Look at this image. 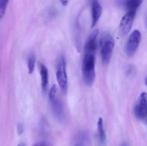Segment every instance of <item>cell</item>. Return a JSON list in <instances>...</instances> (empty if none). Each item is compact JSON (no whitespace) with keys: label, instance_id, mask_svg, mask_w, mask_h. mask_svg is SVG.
<instances>
[{"label":"cell","instance_id":"obj_1","mask_svg":"<svg viewBox=\"0 0 147 146\" xmlns=\"http://www.w3.org/2000/svg\"><path fill=\"white\" fill-rule=\"evenodd\" d=\"M95 58L96 55L84 53L82 63V75L84 83L88 86H91L95 81Z\"/></svg>","mask_w":147,"mask_h":146},{"label":"cell","instance_id":"obj_2","mask_svg":"<svg viewBox=\"0 0 147 146\" xmlns=\"http://www.w3.org/2000/svg\"><path fill=\"white\" fill-rule=\"evenodd\" d=\"M102 61L105 64L109 63L115 46V41L111 34L108 32L102 33L100 40Z\"/></svg>","mask_w":147,"mask_h":146},{"label":"cell","instance_id":"obj_3","mask_svg":"<svg viewBox=\"0 0 147 146\" xmlns=\"http://www.w3.org/2000/svg\"><path fill=\"white\" fill-rule=\"evenodd\" d=\"M49 98L53 116L59 121H62L64 116L63 107L58 94L57 89L56 85H53L49 93Z\"/></svg>","mask_w":147,"mask_h":146},{"label":"cell","instance_id":"obj_4","mask_svg":"<svg viewBox=\"0 0 147 146\" xmlns=\"http://www.w3.org/2000/svg\"><path fill=\"white\" fill-rule=\"evenodd\" d=\"M56 76L61 92L66 95L68 92V78L66 73V59L63 55L60 56L57 61Z\"/></svg>","mask_w":147,"mask_h":146},{"label":"cell","instance_id":"obj_5","mask_svg":"<svg viewBox=\"0 0 147 146\" xmlns=\"http://www.w3.org/2000/svg\"><path fill=\"white\" fill-rule=\"evenodd\" d=\"M134 113L139 121L147 124V93L140 94L134 109Z\"/></svg>","mask_w":147,"mask_h":146},{"label":"cell","instance_id":"obj_6","mask_svg":"<svg viewBox=\"0 0 147 146\" xmlns=\"http://www.w3.org/2000/svg\"><path fill=\"white\" fill-rule=\"evenodd\" d=\"M141 33L136 30L129 36L126 47V52L129 57H133L136 53L141 40Z\"/></svg>","mask_w":147,"mask_h":146},{"label":"cell","instance_id":"obj_7","mask_svg":"<svg viewBox=\"0 0 147 146\" xmlns=\"http://www.w3.org/2000/svg\"><path fill=\"white\" fill-rule=\"evenodd\" d=\"M136 11H128L123 17L120 24V33L121 35H127L132 28L136 15Z\"/></svg>","mask_w":147,"mask_h":146},{"label":"cell","instance_id":"obj_8","mask_svg":"<svg viewBox=\"0 0 147 146\" xmlns=\"http://www.w3.org/2000/svg\"><path fill=\"white\" fill-rule=\"evenodd\" d=\"M98 33V29H96L90 34L85 44L84 53L96 55L97 47V37Z\"/></svg>","mask_w":147,"mask_h":146},{"label":"cell","instance_id":"obj_9","mask_svg":"<svg viewBox=\"0 0 147 146\" xmlns=\"http://www.w3.org/2000/svg\"><path fill=\"white\" fill-rule=\"evenodd\" d=\"M92 27H94L99 20L102 13V7L97 0H92L91 4Z\"/></svg>","mask_w":147,"mask_h":146},{"label":"cell","instance_id":"obj_10","mask_svg":"<svg viewBox=\"0 0 147 146\" xmlns=\"http://www.w3.org/2000/svg\"><path fill=\"white\" fill-rule=\"evenodd\" d=\"M40 75L41 76V87L44 93H46L48 85L49 74L47 67L43 63L40 64Z\"/></svg>","mask_w":147,"mask_h":146},{"label":"cell","instance_id":"obj_11","mask_svg":"<svg viewBox=\"0 0 147 146\" xmlns=\"http://www.w3.org/2000/svg\"><path fill=\"white\" fill-rule=\"evenodd\" d=\"M89 141V136L86 132L84 131L79 132L75 136L74 142L75 145L84 146L87 144Z\"/></svg>","mask_w":147,"mask_h":146},{"label":"cell","instance_id":"obj_12","mask_svg":"<svg viewBox=\"0 0 147 146\" xmlns=\"http://www.w3.org/2000/svg\"><path fill=\"white\" fill-rule=\"evenodd\" d=\"M97 128L99 142L101 145H105L106 141V135L104 129L103 122L102 117H100L98 119L97 123Z\"/></svg>","mask_w":147,"mask_h":146},{"label":"cell","instance_id":"obj_13","mask_svg":"<svg viewBox=\"0 0 147 146\" xmlns=\"http://www.w3.org/2000/svg\"><path fill=\"white\" fill-rule=\"evenodd\" d=\"M143 0H125L124 6L128 11H136Z\"/></svg>","mask_w":147,"mask_h":146},{"label":"cell","instance_id":"obj_14","mask_svg":"<svg viewBox=\"0 0 147 146\" xmlns=\"http://www.w3.org/2000/svg\"><path fill=\"white\" fill-rule=\"evenodd\" d=\"M40 132L43 135H47L50 132V127L48 123L45 118H42L40 122Z\"/></svg>","mask_w":147,"mask_h":146},{"label":"cell","instance_id":"obj_15","mask_svg":"<svg viewBox=\"0 0 147 146\" xmlns=\"http://www.w3.org/2000/svg\"><path fill=\"white\" fill-rule=\"evenodd\" d=\"M36 58L34 55H31L29 57L28 61V73H32L34 71L35 67Z\"/></svg>","mask_w":147,"mask_h":146},{"label":"cell","instance_id":"obj_16","mask_svg":"<svg viewBox=\"0 0 147 146\" xmlns=\"http://www.w3.org/2000/svg\"><path fill=\"white\" fill-rule=\"evenodd\" d=\"M9 0H0V20L5 14L7 6Z\"/></svg>","mask_w":147,"mask_h":146},{"label":"cell","instance_id":"obj_17","mask_svg":"<svg viewBox=\"0 0 147 146\" xmlns=\"http://www.w3.org/2000/svg\"><path fill=\"white\" fill-rule=\"evenodd\" d=\"M35 146H49L50 145V144L45 141H40L39 142H37L36 144L34 145Z\"/></svg>","mask_w":147,"mask_h":146},{"label":"cell","instance_id":"obj_18","mask_svg":"<svg viewBox=\"0 0 147 146\" xmlns=\"http://www.w3.org/2000/svg\"><path fill=\"white\" fill-rule=\"evenodd\" d=\"M17 131L19 135H21L23 132V128L21 124H20L17 126Z\"/></svg>","mask_w":147,"mask_h":146},{"label":"cell","instance_id":"obj_19","mask_svg":"<svg viewBox=\"0 0 147 146\" xmlns=\"http://www.w3.org/2000/svg\"><path fill=\"white\" fill-rule=\"evenodd\" d=\"M61 3L63 6H66L68 4L69 0H60Z\"/></svg>","mask_w":147,"mask_h":146},{"label":"cell","instance_id":"obj_20","mask_svg":"<svg viewBox=\"0 0 147 146\" xmlns=\"http://www.w3.org/2000/svg\"><path fill=\"white\" fill-rule=\"evenodd\" d=\"M145 84H146V85L147 86V77L146 78V79H145Z\"/></svg>","mask_w":147,"mask_h":146},{"label":"cell","instance_id":"obj_21","mask_svg":"<svg viewBox=\"0 0 147 146\" xmlns=\"http://www.w3.org/2000/svg\"><path fill=\"white\" fill-rule=\"evenodd\" d=\"M146 23H147V18H146Z\"/></svg>","mask_w":147,"mask_h":146}]
</instances>
